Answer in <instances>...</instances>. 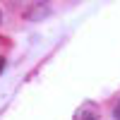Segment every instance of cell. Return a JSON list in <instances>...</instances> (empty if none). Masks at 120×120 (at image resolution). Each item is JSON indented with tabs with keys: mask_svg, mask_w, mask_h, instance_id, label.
I'll list each match as a JSON object with an SVG mask.
<instances>
[{
	"mask_svg": "<svg viewBox=\"0 0 120 120\" xmlns=\"http://www.w3.org/2000/svg\"><path fill=\"white\" fill-rule=\"evenodd\" d=\"M48 15H51V5H46V3H36V5L29 7L26 19H31V22H38V19H46Z\"/></svg>",
	"mask_w": 120,
	"mask_h": 120,
	"instance_id": "1",
	"label": "cell"
},
{
	"mask_svg": "<svg viewBox=\"0 0 120 120\" xmlns=\"http://www.w3.org/2000/svg\"><path fill=\"white\" fill-rule=\"evenodd\" d=\"M113 118H115V120H120V101H118V106L113 108Z\"/></svg>",
	"mask_w": 120,
	"mask_h": 120,
	"instance_id": "2",
	"label": "cell"
},
{
	"mask_svg": "<svg viewBox=\"0 0 120 120\" xmlns=\"http://www.w3.org/2000/svg\"><path fill=\"white\" fill-rule=\"evenodd\" d=\"M3 70H5V58L0 55V75H3Z\"/></svg>",
	"mask_w": 120,
	"mask_h": 120,
	"instance_id": "3",
	"label": "cell"
},
{
	"mask_svg": "<svg viewBox=\"0 0 120 120\" xmlns=\"http://www.w3.org/2000/svg\"><path fill=\"white\" fill-rule=\"evenodd\" d=\"M86 120H94V118H91V115H86Z\"/></svg>",
	"mask_w": 120,
	"mask_h": 120,
	"instance_id": "4",
	"label": "cell"
},
{
	"mask_svg": "<svg viewBox=\"0 0 120 120\" xmlns=\"http://www.w3.org/2000/svg\"><path fill=\"white\" fill-rule=\"evenodd\" d=\"M0 19H3V17H0Z\"/></svg>",
	"mask_w": 120,
	"mask_h": 120,
	"instance_id": "5",
	"label": "cell"
}]
</instances>
